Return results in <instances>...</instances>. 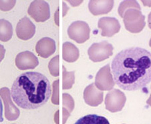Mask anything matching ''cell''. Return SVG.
Returning a JSON list of instances; mask_svg holds the SVG:
<instances>
[{
  "label": "cell",
  "instance_id": "obj_1",
  "mask_svg": "<svg viewBox=\"0 0 151 124\" xmlns=\"http://www.w3.org/2000/svg\"><path fill=\"white\" fill-rule=\"evenodd\" d=\"M111 71L115 84L124 91L145 88L151 80L150 53L138 47L121 51L112 60Z\"/></svg>",
  "mask_w": 151,
  "mask_h": 124
},
{
  "label": "cell",
  "instance_id": "obj_2",
  "mask_svg": "<svg viewBox=\"0 0 151 124\" xmlns=\"http://www.w3.org/2000/svg\"><path fill=\"white\" fill-rule=\"evenodd\" d=\"M52 93L49 80L36 72L23 73L12 84L11 96L17 105L24 109H36L47 103Z\"/></svg>",
  "mask_w": 151,
  "mask_h": 124
},
{
  "label": "cell",
  "instance_id": "obj_3",
  "mask_svg": "<svg viewBox=\"0 0 151 124\" xmlns=\"http://www.w3.org/2000/svg\"><path fill=\"white\" fill-rule=\"evenodd\" d=\"M123 22L125 28L132 33H138L145 27V16L141 10L129 9L124 14Z\"/></svg>",
  "mask_w": 151,
  "mask_h": 124
},
{
  "label": "cell",
  "instance_id": "obj_4",
  "mask_svg": "<svg viewBox=\"0 0 151 124\" xmlns=\"http://www.w3.org/2000/svg\"><path fill=\"white\" fill-rule=\"evenodd\" d=\"M114 47L111 43L104 41L100 43H95L88 49L89 59L93 62H102L113 55Z\"/></svg>",
  "mask_w": 151,
  "mask_h": 124
},
{
  "label": "cell",
  "instance_id": "obj_5",
  "mask_svg": "<svg viewBox=\"0 0 151 124\" xmlns=\"http://www.w3.org/2000/svg\"><path fill=\"white\" fill-rule=\"evenodd\" d=\"M67 33L70 38L77 43H83L89 38L90 28L86 22L75 21L69 26Z\"/></svg>",
  "mask_w": 151,
  "mask_h": 124
},
{
  "label": "cell",
  "instance_id": "obj_6",
  "mask_svg": "<svg viewBox=\"0 0 151 124\" xmlns=\"http://www.w3.org/2000/svg\"><path fill=\"white\" fill-rule=\"evenodd\" d=\"M28 13L37 22H43L50 18V6L45 0H35L30 4Z\"/></svg>",
  "mask_w": 151,
  "mask_h": 124
},
{
  "label": "cell",
  "instance_id": "obj_7",
  "mask_svg": "<svg viewBox=\"0 0 151 124\" xmlns=\"http://www.w3.org/2000/svg\"><path fill=\"white\" fill-rule=\"evenodd\" d=\"M126 102V97L123 92L118 89H113L106 94L105 104L107 110L116 113L122 110Z\"/></svg>",
  "mask_w": 151,
  "mask_h": 124
},
{
  "label": "cell",
  "instance_id": "obj_8",
  "mask_svg": "<svg viewBox=\"0 0 151 124\" xmlns=\"http://www.w3.org/2000/svg\"><path fill=\"white\" fill-rule=\"evenodd\" d=\"M95 85L101 91H111L115 86V82L111 74L109 64L101 67L96 76Z\"/></svg>",
  "mask_w": 151,
  "mask_h": 124
},
{
  "label": "cell",
  "instance_id": "obj_9",
  "mask_svg": "<svg viewBox=\"0 0 151 124\" xmlns=\"http://www.w3.org/2000/svg\"><path fill=\"white\" fill-rule=\"evenodd\" d=\"M120 27V22L114 17H102L98 21V28L101 29L103 36H113L119 33Z\"/></svg>",
  "mask_w": 151,
  "mask_h": 124
},
{
  "label": "cell",
  "instance_id": "obj_10",
  "mask_svg": "<svg viewBox=\"0 0 151 124\" xmlns=\"http://www.w3.org/2000/svg\"><path fill=\"white\" fill-rule=\"evenodd\" d=\"M16 35L22 40L27 41L32 38L36 33V26L27 16L19 20L16 28Z\"/></svg>",
  "mask_w": 151,
  "mask_h": 124
},
{
  "label": "cell",
  "instance_id": "obj_11",
  "mask_svg": "<svg viewBox=\"0 0 151 124\" xmlns=\"http://www.w3.org/2000/svg\"><path fill=\"white\" fill-rule=\"evenodd\" d=\"M17 67L21 70L35 69L39 64L37 57L32 52L26 51L18 53L15 59Z\"/></svg>",
  "mask_w": 151,
  "mask_h": 124
},
{
  "label": "cell",
  "instance_id": "obj_12",
  "mask_svg": "<svg viewBox=\"0 0 151 124\" xmlns=\"http://www.w3.org/2000/svg\"><path fill=\"white\" fill-rule=\"evenodd\" d=\"M83 99L88 105L97 107L101 104L104 101V92L99 91L95 83H91L85 88Z\"/></svg>",
  "mask_w": 151,
  "mask_h": 124
},
{
  "label": "cell",
  "instance_id": "obj_13",
  "mask_svg": "<svg viewBox=\"0 0 151 124\" xmlns=\"http://www.w3.org/2000/svg\"><path fill=\"white\" fill-rule=\"evenodd\" d=\"M0 95L4 101L5 109H6L5 115L6 118L9 121L17 120L19 116V111L12 103L10 99V91L9 88L4 87L0 89Z\"/></svg>",
  "mask_w": 151,
  "mask_h": 124
},
{
  "label": "cell",
  "instance_id": "obj_14",
  "mask_svg": "<svg viewBox=\"0 0 151 124\" xmlns=\"http://www.w3.org/2000/svg\"><path fill=\"white\" fill-rule=\"evenodd\" d=\"M114 0H90L88 4L89 9L95 16L106 14L112 9Z\"/></svg>",
  "mask_w": 151,
  "mask_h": 124
},
{
  "label": "cell",
  "instance_id": "obj_15",
  "mask_svg": "<svg viewBox=\"0 0 151 124\" xmlns=\"http://www.w3.org/2000/svg\"><path fill=\"white\" fill-rule=\"evenodd\" d=\"M55 51V41L49 37L41 38L36 45V51L41 57L48 58L52 55Z\"/></svg>",
  "mask_w": 151,
  "mask_h": 124
},
{
  "label": "cell",
  "instance_id": "obj_16",
  "mask_svg": "<svg viewBox=\"0 0 151 124\" xmlns=\"http://www.w3.org/2000/svg\"><path fill=\"white\" fill-rule=\"evenodd\" d=\"M79 57V51L74 44L65 42L63 45V58L67 62H75Z\"/></svg>",
  "mask_w": 151,
  "mask_h": 124
},
{
  "label": "cell",
  "instance_id": "obj_17",
  "mask_svg": "<svg viewBox=\"0 0 151 124\" xmlns=\"http://www.w3.org/2000/svg\"><path fill=\"white\" fill-rule=\"evenodd\" d=\"M75 124H110L105 117L96 114H89L79 119Z\"/></svg>",
  "mask_w": 151,
  "mask_h": 124
},
{
  "label": "cell",
  "instance_id": "obj_18",
  "mask_svg": "<svg viewBox=\"0 0 151 124\" xmlns=\"http://www.w3.org/2000/svg\"><path fill=\"white\" fill-rule=\"evenodd\" d=\"M13 35V27L11 22L5 19H0V41L6 42Z\"/></svg>",
  "mask_w": 151,
  "mask_h": 124
},
{
  "label": "cell",
  "instance_id": "obj_19",
  "mask_svg": "<svg viewBox=\"0 0 151 124\" xmlns=\"http://www.w3.org/2000/svg\"><path fill=\"white\" fill-rule=\"evenodd\" d=\"M129 9H136L141 10V8L139 4L136 0H124L122 1L118 7V12L122 18H123L124 14L126 10Z\"/></svg>",
  "mask_w": 151,
  "mask_h": 124
},
{
  "label": "cell",
  "instance_id": "obj_20",
  "mask_svg": "<svg viewBox=\"0 0 151 124\" xmlns=\"http://www.w3.org/2000/svg\"><path fill=\"white\" fill-rule=\"evenodd\" d=\"M75 82V72H67L65 66H63V88L64 90L72 88Z\"/></svg>",
  "mask_w": 151,
  "mask_h": 124
},
{
  "label": "cell",
  "instance_id": "obj_21",
  "mask_svg": "<svg viewBox=\"0 0 151 124\" xmlns=\"http://www.w3.org/2000/svg\"><path fill=\"white\" fill-rule=\"evenodd\" d=\"M48 69L52 76L55 77L59 76V55L51 59L48 64Z\"/></svg>",
  "mask_w": 151,
  "mask_h": 124
},
{
  "label": "cell",
  "instance_id": "obj_22",
  "mask_svg": "<svg viewBox=\"0 0 151 124\" xmlns=\"http://www.w3.org/2000/svg\"><path fill=\"white\" fill-rule=\"evenodd\" d=\"M16 4V0H0V9L7 12L12 9Z\"/></svg>",
  "mask_w": 151,
  "mask_h": 124
},
{
  "label": "cell",
  "instance_id": "obj_23",
  "mask_svg": "<svg viewBox=\"0 0 151 124\" xmlns=\"http://www.w3.org/2000/svg\"><path fill=\"white\" fill-rule=\"evenodd\" d=\"M63 104L68 107L70 112H71L74 108V101L72 97L69 94H63Z\"/></svg>",
  "mask_w": 151,
  "mask_h": 124
},
{
  "label": "cell",
  "instance_id": "obj_24",
  "mask_svg": "<svg viewBox=\"0 0 151 124\" xmlns=\"http://www.w3.org/2000/svg\"><path fill=\"white\" fill-rule=\"evenodd\" d=\"M58 83H59V80H57L53 82L52 86H53V94L52 97V103L58 104H59L58 103Z\"/></svg>",
  "mask_w": 151,
  "mask_h": 124
},
{
  "label": "cell",
  "instance_id": "obj_25",
  "mask_svg": "<svg viewBox=\"0 0 151 124\" xmlns=\"http://www.w3.org/2000/svg\"><path fill=\"white\" fill-rule=\"evenodd\" d=\"M5 54H6V49L3 45L0 44V62H1V61L4 59Z\"/></svg>",
  "mask_w": 151,
  "mask_h": 124
},
{
  "label": "cell",
  "instance_id": "obj_26",
  "mask_svg": "<svg viewBox=\"0 0 151 124\" xmlns=\"http://www.w3.org/2000/svg\"><path fill=\"white\" fill-rule=\"evenodd\" d=\"M3 121H4V117H3V104H2L1 100V99H0V123H1Z\"/></svg>",
  "mask_w": 151,
  "mask_h": 124
},
{
  "label": "cell",
  "instance_id": "obj_27",
  "mask_svg": "<svg viewBox=\"0 0 151 124\" xmlns=\"http://www.w3.org/2000/svg\"><path fill=\"white\" fill-rule=\"evenodd\" d=\"M67 1L71 4V6L73 7H75L78 6L79 4H81L83 2V0H81V1H71V0H67Z\"/></svg>",
  "mask_w": 151,
  "mask_h": 124
},
{
  "label": "cell",
  "instance_id": "obj_28",
  "mask_svg": "<svg viewBox=\"0 0 151 124\" xmlns=\"http://www.w3.org/2000/svg\"><path fill=\"white\" fill-rule=\"evenodd\" d=\"M14 124H15V123H14Z\"/></svg>",
  "mask_w": 151,
  "mask_h": 124
}]
</instances>
